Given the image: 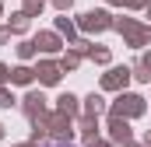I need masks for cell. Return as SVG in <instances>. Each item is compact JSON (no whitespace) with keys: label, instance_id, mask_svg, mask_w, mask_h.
Returning a JSON list of instances; mask_svg holds the SVG:
<instances>
[{"label":"cell","instance_id":"1","mask_svg":"<svg viewBox=\"0 0 151 147\" xmlns=\"http://www.w3.org/2000/svg\"><path fill=\"white\" fill-rule=\"evenodd\" d=\"M53 147H70V144H53Z\"/></svg>","mask_w":151,"mask_h":147}]
</instances>
